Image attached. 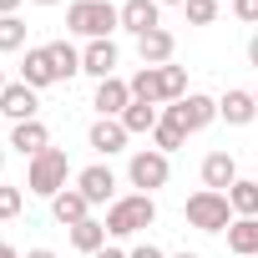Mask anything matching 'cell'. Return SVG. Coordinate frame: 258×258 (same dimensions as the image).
<instances>
[{"label":"cell","mask_w":258,"mask_h":258,"mask_svg":"<svg viewBox=\"0 0 258 258\" xmlns=\"http://www.w3.org/2000/svg\"><path fill=\"white\" fill-rule=\"evenodd\" d=\"M152 223H157V203H152L147 192L116 198V203L106 208V233H111V238H132V233H142V228H152Z\"/></svg>","instance_id":"7a4b0ae2"},{"label":"cell","mask_w":258,"mask_h":258,"mask_svg":"<svg viewBox=\"0 0 258 258\" xmlns=\"http://www.w3.org/2000/svg\"><path fill=\"white\" fill-rule=\"evenodd\" d=\"M116 26H121V11L111 0H71L66 6V31H76L86 41H106Z\"/></svg>","instance_id":"6da1fadb"},{"label":"cell","mask_w":258,"mask_h":258,"mask_svg":"<svg viewBox=\"0 0 258 258\" xmlns=\"http://www.w3.org/2000/svg\"><path fill=\"white\" fill-rule=\"evenodd\" d=\"M21 208H26L21 187H0V218H21Z\"/></svg>","instance_id":"f1b7e54d"},{"label":"cell","mask_w":258,"mask_h":258,"mask_svg":"<svg viewBox=\"0 0 258 258\" xmlns=\"http://www.w3.org/2000/svg\"><path fill=\"white\" fill-rule=\"evenodd\" d=\"M152 142H157V152H177L182 142H187V132L177 121H157V132H152Z\"/></svg>","instance_id":"4316f807"},{"label":"cell","mask_w":258,"mask_h":258,"mask_svg":"<svg viewBox=\"0 0 258 258\" xmlns=\"http://www.w3.org/2000/svg\"><path fill=\"white\" fill-rule=\"evenodd\" d=\"M6 86H11V81H6V71H0V96H6Z\"/></svg>","instance_id":"f35d334b"},{"label":"cell","mask_w":258,"mask_h":258,"mask_svg":"<svg viewBox=\"0 0 258 258\" xmlns=\"http://www.w3.org/2000/svg\"><path fill=\"white\" fill-rule=\"evenodd\" d=\"M253 96H258V91H253Z\"/></svg>","instance_id":"b9f144b4"},{"label":"cell","mask_w":258,"mask_h":258,"mask_svg":"<svg viewBox=\"0 0 258 258\" xmlns=\"http://www.w3.org/2000/svg\"><path fill=\"white\" fill-rule=\"evenodd\" d=\"M228 203H233L238 218H258V182H243V177H238V182L228 187Z\"/></svg>","instance_id":"cb8c5ba5"},{"label":"cell","mask_w":258,"mask_h":258,"mask_svg":"<svg viewBox=\"0 0 258 258\" xmlns=\"http://www.w3.org/2000/svg\"><path fill=\"white\" fill-rule=\"evenodd\" d=\"M46 51H51V61H56V71H61V81H71V76H81V51H76L71 41H51Z\"/></svg>","instance_id":"603a6c76"},{"label":"cell","mask_w":258,"mask_h":258,"mask_svg":"<svg viewBox=\"0 0 258 258\" xmlns=\"http://www.w3.org/2000/svg\"><path fill=\"white\" fill-rule=\"evenodd\" d=\"M26 46V21L21 16H0V51H21Z\"/></svg>","instance_id":"484cf974"},{"label":"cell","mask_w":258,"mask_h":258,"mask_svg":"<svg viewBox=\"0 0 258 258\" xmlns=\"http://www.w3.org/2000/svg\"><path fill=\"white\" fill-rule=\"evenodd\" d=\"M126 177H132V187H142V192L152 198L157 187H167V152H157V147L137 152L132 167H126Z\"/></svg>","instance_id":"8992f818"},{"label":"cell","mask_w":258,"mask_h":258,"mask_svg":"<svg viewBox=\"0 0 258 258\" xmlns=\"http://www.w3.org/2000/svg\"><path fill=\"white\" fill-rule=\"evenodd\" d=\"M126 258H167V253H162V248H152V243H142V248L126 253Z\"/></svg>","instance_id":"4dcf8cb0"},{"label":"cell","mask_w":258,"mask_h":258,"mask_svg":"<svg viewBox=\"0 0 258 258\" xmlns=\"http://www.w3.org/2000/svg\"><path fill=\"white\" fill-rule=\"evenodd\" d=\"M81 71L96 76V81H106V76L116 71V46H111V41H91V46L81 51Z\"/></svg>","instance_id":"ac0fdd59"},{"label":"cell","mask_w":258,"mask_h":258,"mask_svg":"<svg viewBox=\"0 0 258 258\" xmlns=\"http://www.w3.org/2000/svg\"><path fill=\"white\" fill-rule=\"evenodd\" d=\"M66 177H71V157H66L61 147H46L41 157H31L26 182H31V192H36V198H56V192L66 187Z\"/></svg>","instance_id":"277c9868"},{"label":"cell","mask_w":258,"mask_h":258,"mask_svg":"<svg viewBox=\"0 0 258 258\" xmlns=\"http://www.w3.org/2000/svg\"><path fill=\"white\" fill-rule=\"evenodd\" d=\"M218 116H223L228 126H248V121L258 116V96H253V91H228V96L218 101Z\"/></svg>","instance_id":"e0dca14e"},{"label":"cell","mask_w":258,"mask_h":258,"mask_svg":"<svg viewBox=\"0 0 258 258\" xmlns=\"http://www.w3.org/2000/svg\"><path fill=\"white\" fill-rule=\"evenodd\" d=\"M11 147H16L21 157H41V152L51 147L46 121H41V116H36V121H16V126H11Z\"/></svg>","instance_id":"7c38bea8"},{"label":"cell","mask_w":258,"mask_h":258,"mask_svg":"<svg viewBox=\"0 0 258 258\" xmlns=\"http://www.w3.org/2000/svg\"><path fill=\"white\" fill-rule=\"evenodd\" d=\"M51 213H56V223L76 228V223H86V218H91V203L81 198V187H61V192L51 198Z\"/></svg>","instance_id":"5bb4252c"},{"label":"cell","mask_w":258,"mask_h":258,"mask_svg":"<svg viewBox=\"0 0 258 258\" xmlns=\"http://www.w3.org/2000/svg\"><path fill=\"white\" fill-rule=\"evenodd\" d=\"M228 248L243 253V258H258V218H238L228 228Z\"/></svg>","instance_id":"44dd1931"},{"label":"cell","mask_w":258,"mask_h":258,"mask_svg":"<svg viewBox=\"0 0 258 258\" xmlns=\"http://www.w3.org/2000/svg\"><path fill=\"white\" fill-rule=\"evenodd\" d=\"M126 86H132V101H152V106H162V66H142Z\"/></svg>","instance_id":"d6986e66"},{"label":"cell","mask_w":258,"mask_h":258,"mask_svg":"<svg viewBox=\"0 0 258 258\" xmlns=\"http://www.w3.org/2000/svg\"><path fill=\"white\" fill-rule=\"evenodd\" d=\"M182 11H187L192 26H213V21H218V0H187Z\"/></svg>","instance_id":"83f0119b"},{"label":"cell","mask_w":258,"mask_h":258,"mask_svg":"<svg viewBox=\"0 0 258 258\" xmlns=\"http://www.w3.org/2000/svg\"><path fill=\"white\" fill-rule=\"evenodd\" d=\"M162 121H177L182 132L192 137V132H203V126H213V121H218V101H213V96H203V91H187L182 101H172V106L162 111Z\"/></svg>","instance_id":"5b68a950"},{"label":"cell","mask_w":258,"mask_h":258,"mask_svg":"<svg viewBox=\"0 0 258 258\" xmlns=\"http://www.w3.org/2000/svg\"><path fill=\"white\" fill-rule=\"evenodd\" d=\"M0 258H21V253H16V248H11V243H0Z\"/></svg>","instance_id":"d590c367"},{"label":"cell","mask_w":258,"mask_h":258,"mask_svg":"<svg viewBox=\"0 0 258 258\" xmlns=\"http://www.w3.org/2000/svg\"><path fill=\"white\" fill-rule=\"evenodd\" d=\"M36 106H41V101H36V91H31L26 81H11L6 96H0V111L11 116V126H16V121H36Z\"/></svg>","instance_id":"4fadbf2b"},{"label":"cell","mask_w":258,"mask_h":258,"mask_svg":"<svg viewBox=\"0 0 258 258\" xmlns=\"http://www.w3.org/2000/svg\"><path fill=\"white\" fill-rule=\"evenodd\" d=\"M0 167H6V152H0Z\"/></svg>","instance_id":"60d3db41"},{"label":"cell","mask_w":258,"mask_h":258,"mask_svg":"<svg viewBox=\"0 0 258 258\" xmlns=\"http://www.w3.org/2000/svg\"><path fill=\"white\" fill-rule=\"evenodd\" d=\"M16 6H21V0H0V16H16Z\"/></svg>","instance_id":"d6a6232c"},{"label":"cell","mask_w":258,"mask_h":258,"mask_svg":"<svg viewBox=\"0 0 258 258\" xmlns=\"http://www.w3.org/2000/svg\"><path fill=\"white\" fill-rule=\"evenodd\" d=\"M157 26H162L157 0H126V6H121V31H132L137 41H142L147 31H157Z\"/></svg>","instance_id":"9c48e42d"},{"label":"cell","mask_w":258,"mask_h":258,"mask_svg":"<svg viewBox=\"0 0 258 258\" xmlns=\"http://www.w3.org/2000/svg\"><path fill=\"white\" fill-rule=\"evenodd\" d=\"M182 96H187V71L167 61L162 66V101H182Z\"/></svg>","instance_id":"d4e9b609"},{"label":"cell","mask_w":258,"mask_h":258,"mask_svg":"<svg viewBox=\"0 0 258 258\" xmlns=\"http://www.w3.org/2000/svg\"><path fill=\"white\" fill-rule=\"evenodd\" d=\"M26 258H56V253H51V248H31Z\"/></svg>","instance_id":"836d02e7"},{"label":"cell","mask_w":258,"mask_h":258,"mask_svg":"<svg viewBox=\"0 0 258 258\" xmlns=\"http://www.w3.org/2000/svg\"><path fill=\"white\" fill-rule=\"evenodd\" d=\"M36 6H61V0H36Z\"/></svg>","instance_id":"ab89813d"},{"label":"cell","mask_w":258,"mask_h":258,"mask_svg":"<svg viewBox=\"0 0 258 258\" xmlns=\"http://www.w3.org/2000/svg\"><path fill=\"white\" fill-rule=\"evenodd\" d=\"M91 258H126L121 248H101V253H91Z\"/></svg>","instance_id":"1f68e13d"},{"label":"cell","mask_w":258,"mask_h":258,"mask_svg":"<svg viewBox=\"0 0 258 258\" xmlns=\"http://www.w3.org/2000/svg\"><path fill=\"white\" fill-rule=\"evenodd\" d=\"M182 213H187V223H192L198 233H228V228H233V203H228V192H208V187H203V192L187 198Z\"/></svg>","instance_id":"3957f363"},{"label":"cell","mask_w":258,"mask_h":258,"mask_svg":"<svg viewBox=\"0 0 258 258\" xmlns=\"http://www.w3.org/2000/svg\"><path fill=\"white\" fill-rule=\"evenodd\" d=\"M233 182H238L233 152H208V157H203V187H208V192H228Z\"/></svg>","instance_id":"30bf717a"},{"label":"cell","mask_w":258,"mask_h":258,"mask_svg":"<svg viewBox=\"0 0 258 258\" xmlns=\"http://www.w3.org/2000/svg\"><path fill=\"white\" fill-rule=\"evenodd\" d=\"M126 137H132V132H126L116 116H101V121H91V137H86V142H91L101 157H111V152H121V147H126Z\"/></svg>","instance_id":"9a60e30c"},{"label":"cell","mask_w":258,"mask_h":258,"mask_svg":"<svg viewBox=\"0 0 258 258\" xmlns=\"http://www.w3.org/2000/svg\"><path fill=\"white\" fill-rule=\"evenodd\" d=\"M21 81H26L31 91H41V86H56V81H61V71H56V61H51V51H46V46L26 51V61H21Z\"/></svg>","instance_id":"52a82bcc"},{"label":"cell","mask_w":258,"mask_h":258,"mask_svg":"<svg viewBox=\"0 0 258 258\" xmlns=\"http://www.w3.org/2000/svg\"><path fill=\"white\" fill-rule=\"evenodd\" d=\"M172 51H177V41H172V31H147L142 41H137V56H142V66H167L172 61Z\"/></svg>","instance_id":"2e32d148"},{"label":"cell","mask_w":258,"mask_h":258,"mask_svg":"<svg viewBox=\"0 0 258 258\" xmlns=\"http://www.w3.org/2000/svg\"><path fill=\"white\" fill-rule=\"evenodd\" d=\"M233 16H238L243 26H253V21H258V0H233Z\"/></svg>","instance_id":"f546056e"},{"label":"cell","mask_w":258,"mask_h":258,"mask_svg":"<svg viewBox=\"0 0 258 258\" xmlns=\"http://www.w3.org/2000/svg\"><path fill=\"white\" fill-rule=\"evenodd\" d=\"M172 258H203V253H187V248H182V253H172Z\"/></svg>","instance_id":"8d00e7d4"},{"label":"cell","mask_w":258,"mask_h":258,"mask_svg":"<svg viewBox=\"0 0 258 258\" xmlns=\"http://www.w3.org/2000/svg\"><path fill=\"white\" fill-rule=\"evenodd\" d=\"M76 187H81V198L96 208V203H116V177H111V167H86L81 177H76Z\"/></svg>","instance_id":"8fae6325"},{"label":"cell","mask_w":258,"mask_h":258,"mask_svg":"<svg viewBox=\"0 0 258 258\" xmlns=\"http://www.w3.org/2000/svg\"><path fill=\"white\" fill-rule=\"evenodd\" d=\"M71 243H76L86 258H91V253H101V248H106V223H96V218L76 223V228H71Z\"/></svg>","instance_id":"7402d4cb"},{"label":"cell","mask_w":258,"mask_h":258,"mask_svg":"<svg viewBox=\"0 0 258 258\" xmlns=\"http://www.w3.org/2000/svg\"><path fill=\"white\" fill-rule=\"evenodd\" d=\"M91 106H96L101 116H121L126 106H132V86H126L121 76H106V81H96V96H91Z\"/></svg>","instance_id":"ba28073f"},{"label":"cell","mask_w":258,"mask_h":258,"mask_svg":"<svg viewBox=\"0 0 258 258\" xmlns=\"http://www.w3.org/2000/svg\"><path fill=\"white\" fill-rule=\"evenodd\" d=\"M248 61H253V66H258V36H253V41H248Z\"/></svg>","instance_id":"e575fe53"},{"label":"cell","mask_w":258,"mask_h":258,"mask_svg":"<svg viewBox=\"0 0 258 258\" xmlns=\"http://www.w3.org/2000/svg\"><path fill=\"white\" fill-rule=\"evenodd\" d=\"M157 6H187V0H157Z\"/></svg>","instance_id":"74e56055"},{"label":"cell","mask_w":258,"mask_h":258,"mask_svg":"<svg viewBox=\"0 0 258 258\" xmlns=\"http://www.w3.org/2000/svg\"><path fill=\"white\" fill-rule=\"evenodd\" d=\"M116 121L137 137V132H157V121H162V116H157V106H152V101H132V106L116 116Z\"/></svg>","instance_id":"ffe728a7"}]
</instances>
